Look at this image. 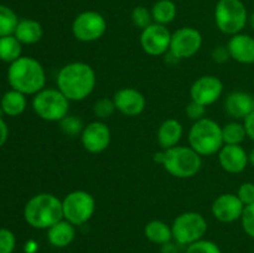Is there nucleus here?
<instances>
[{
    "mask_svg": "<svg viewBox=\"0 0 254 253\" xmlns=\"http://www.w3.org/2000/svg\"><path fill=\"white\" fill-rule=\"evenodd\" d=\"M74 237H76L74 225H72L71 222L66 221L64 218L55 223L54 226H51L47 230V240L54 247L57 248H64L71 245L73 242Z\"/></svg>",
    "mask_w": 254,
    "mask_h": 253,
    "instance_id": "nucleus-20",
    "label": "nucleus"
},
{
    "mask_svg": "<svg viewBox=\"0 0 254 253\" xmlns=\"http://www.w3.org/2000/svg\"><path fill=\"white\" fill-rule=\"evenodd\" d=\"M186 114H188L189 118L192 119V121H200V119L205 118L206 107L197 103V102L191 101L190 103L188 104V107H186Z\"/></svg>",
    "mask_w": 254,
    "mask_h": 253,
    "instance_id": "nucleus-36",
    "label": "nucleus"
},
{
    "mask_svg": "<svg viewBox=\"0 0 254 253\" xmlns=\"http://www.w3.org/2000/svg\"><path fill=\"white\" fill-rule=\"evenodd\" d=\"M245 128L246 131H247V136L254 140V111L250 116H247L245 118Z\"/></svg>",
    "mask_w": 254,
    "mask_h": 253,
    "instance_id": "nucleus-38",
    "label": "nucleus"
},
{
    "mask_svg": "<svg viewBox=\"0 0 254 253\" xmlns=\"http://www.w3.org/2000/svg\"><path fill=\"white\" fill-rule=\"evenodd\" d=\"M19 19L12 9L5 5H0V37L14 35Z\"/></svg>",
    "mask_w": 254,
    "mask_h": 253,
    "instance_id": "nucleus-28",
    "label": "nucleus"
},
{
    "mask_svg": "<svg viewBox=\"0 0 254 253\" xmlns=\"http://www.w3.org/2000/svg\"><path fill=\"white\" fill-rule=\"evenodd\" d=\"M173 240L179 245L190 246L191 243L202 240L207 232V221L198 212H184L174 220Z\"/></svg>",
    "mask_w": 254,
    "mask_h": 253,
    "instance_id": "nucleus-8",
    "label": "nucleus"
},
{
    "mask_svg": "<svg viewBox=\"0 0 254 253\" xmlns=\"http://www.w3.org/2000/svg\"><path fill=\"white\" fill-rule=\"evenodd\" d=\"M21 42L14 36L0 37V60L7 63H12L21 57Z\"/></svg>",
    "mask_w": 254,
    "mask_h": 253,
    "instance_id": "nucleus-26",
    "label": "nucleus"
},
{
    "mask_svg": "<svg viewBox=\"0 0 254 253\" xmlns=\"http://www.w3.org/2000/svg\"><path fill=\"white\" fill-rule=\"evenodd\" d=\"M185 253H222L220 247L212 241L200 240L197 242L191 243Z\"/></svg>",
    "mask_w": 254,
    "mask_h": 253,
    "instance_id": "nucleus-32",
    "label": "nucleus"
},
{
    "mask_svg": "<svg viewBox=\"0 0 254 253\" xmlns=\"http://www.w3.org/2000/svg\"><path fill=\"white\" fill-rule=\"evenodd\" d=\"M248 24H250V26L254 30V12H252V14L248 16Z\"/></svg>",
    "mask_w": 254,
    "mask_h": 253,
    "instance_id": "nucleus-43",
    "label": "nucleus"
},
{
    "mask_svg": "<svg viewBox=\"0 0 254 253\" xmlns=\"http://www.w3.org/2000/svg\"><path fill=\"white\" fill-rule=\"evenodd\" d=\"M96 82V72L86 62L67 63L57 73V88L68 101L86 99L93 92Z\"/></svg>",
    "mask_w": 254,
    "mask_h": 253,
    "instance_id": "nucleus-1",
    "label": "nucleus"
},
{
    "mask_svg": "<svg viewBox=\"0 0 254 253\" xmlns=\"http://www.w3.org/2000/svg\"><path fill=\"white\" fill-rule=\"evenodd\" d=\"M96 210V200L89 192L76 190L64 196L62 200L64 218L74 226L88 222Z\"/></svg>",
    "mask_w": 254,
    "mask_h": 253,
    "instance_id": "nucleus-9",
    "label": "nucleus"
},
{
    "mask_svg": "<svg viewBox=\"0 0 254 253\" xmlns=\"http://www.w3.org/2000/svg\"><path fill=\"white\" fill-rule=\"evenodd\" d=\"M59 123L61 130L64 131L66 135L69 136L78 135V134L82 133V130H83L84 128L83 122L76 116H66L64 119H61Z\"/></svg>",
    "mask_w": 254,
    "mask_h": 253,
    "instance_id": "nucleus-29",
    "label": "nucleus"
},
{
    "mask_svg": "<svg viewBox=\"0 0 254 253\" xmlns=\"http://www.w3.org/2000/svg\"><path fill=\"white\" fill-rule=\"evenodd\" d=\"M117 111L127 117L139 116L144 112L146 106V99L138 89L126 87L116 92L113 97Z\"/></svg>",
    "mask_w": 254,
    "mask_h": 253,
    "instance_id": "nucleus-16",
    "label": "nucleus"
},
{
    "mask_svg": "<svg viewBox=\"0 0 254 253\" xmlns=\"http://www.w3.org/2000/svg\"><path fill=\"white\" fill-rule=\"evenodd\" d=\"M0 108L2 113L9 117L20 116L26 108V97L21 92L11 89L2 96Z\"/></svg>",
    "mask_w": 254,
    "mask_h": 253,
    "instance_id": "nucleus-23",
    "label": "nucleus"
},
{
    "mask_svg": "<svg viewBox=\"0 0 254 253\" xmlns=\"http://www.w3.org/2000/svg\"><path fill=\"white\" fill-rule=\"evenodd\" d=\"M211 57H212L213 62H216V63H225L231 59V55L227 46H217L213 49Z\"/></svg>",
    "mask_w": 254,
    "mask_h": 253,
    "instance_id": "nucleus-37",
    "label": "nucleus"
},
{
    "mask_svg": "<svg viewBox=\"0 0 254 253\" xmlns=\"http://www.w3.org/2000/svg\"><path fill=\"white\" fill-rule=\"evenodd\" d=\"M231 59L240 63H254V37L246 34L233 35L227 45Z\"/></svg>",
    "mask_w": 254,
    "mask_h": 253,
    "instance_id": "nucleus-19",
    "label": "nucleus"
},
{
    "mask_svg": "<svg viewBox=\"0 0 254 253\" xmlns=\"http://www.w3.org/2000/svg\"><path fill=\"white\" fill-rule=\"evenodd\" d=\"M154 22L160 25H168L175 20L178 15V7L173 0H158L151 7Z\"/></svg>",
    "mask_w": 254,
    "mask_h": 253,
    "instance_id": "nucleus-25",
    "label": "nucleus"
},
{
    "mask_svg": "<svg viewBox=\"0 0 254 253\" xmlns=\"http://www.w3.org/2000/svg\"><path fill=\"white\" fill-rule=\"evenodd\" d=\"M215 21L226 35H237L248 22L247 7L242 0H218L215 7Z\"/></svg>",
    "mask_w": 254,
    "mask_h": 253,
    "instance_id": "nucleus-6",
    "label": "nucleus"
},
{
    "mask_svg": "<svg viewBox=\"0 0 254 253\" xmlns=\"http://www.w3.org/2000/svg\"><path fill=\"white\" fill-rule=\"evenodd\" d=\"M222 136L223 143L230 144V145H241L247 136L245 124L237 123V122H231L222 126Z\"/></svg>",
    "mask_w": 254,
    "mask_h": 253,
    "instance_id": "nucleus-27",
    "label": "nucleus"
},
{
    "mask_svg": "<svg viewBox=\"0 0 254 253\" xmlns=\"http://www.w3.org/2000/svg\"><path fill=\"white\" fill-rule=\"evenodd\" d=\"M189 144L201 156L218 153L225 145L222 126L210 118L196 121L189 131Z\"/></svg>",
    "mask_w": 254,
    "mask_h": 253,
    "instance_id": "nucleus-5",
    "label": "nucleus"
},
{
    "mask_svg": "<svg viewBox=\"0 0 254 253\" xmlns=\"http://www.w3.org/2000/svg\"><path fill=\"white\" fill-rule=\"evenodd\" d=\"M16 245L15 235L7 228H0V253H12Z\"/></svg>",
    "mask_w": 254,
    "mask_h": 253,
    "instance_id": "nucleus-33",
    "label": "nucleus"
},
{
    "mask_svg": "<svg viewBox=\"0 0 254 253\" xmlns=\"http://www.w3.org/2000/svg\"><path fill=\"white\" fill-rule=\"evenodd\" d=\"M218 160L222 169L227 173H242L248 165V154L241 145L225 144L218 151Z\"/></svg>",
    "mask_w": 254,
    "mask_h": 253,
    "instance_id": "nucleus-17",
    "label": "nucleus"
},
{
    "mask_svg": "<svg viewBox=\"0 0 254 253\" xmlns=\"http://www.w3.org/2000/svg\"><path fill=\"white\" fill-rule=\"evenodd\" d=\"M32 108L44 121L60 122L68 116L69 101L59 88H44L35 94Z\"/></svg>",
    "mask_w": 254,
    "mask_h": 253,
    "instance_id": "nucleus-7",
    "label": "nucleus"
},
{
    "mask_svg": "<svg viewBox=\"0 0 254 253\" xmlns=\"http://www.w3.org/2000/svg\"><path fill=\"white\" fill-rule=\"evenodd\" d=\"M241 221H242V227L245 232L250 237L254 238V203L245 206Z\"/></svg>",
    "mask_w": 254,
    "mask_h": 253,
    "instance_id": "nucleus-34",
    "label": "nucleus"
},
{
    "mask_svg": "<svg viewBox=\"0 0 254 253\" xmlns=\"http://www.w3.org/2000/svg\"><path fill=\"white\" fill-rule=\"evenodd\" d=\"M7 81L12 89L26 94H36L45 88L46 73L37 60L21 56L10 63L7 69Z\"/></svg>",
    "mask_w": 254,
    "mask_h": 253,
    "instance_id": "nucleus-2",
    "label": "nucleus"
},
{
    "mask_svg": "<svg viewBox=\"0 0 254 253\" xmlns=\"http://www.w3.org/2000/svg\"><path fill=\"white\" fill-rule=\"evenodd\" d=\"M225 111L231 118L245 119L254 111V97L247 92H231L225 99Z\"/></svg>",
    "mask_w": 254,
    "mask_h": 253,
    "instance_id": "nucleus-18",
    "label": "nucleus"
},
{
    "mask_svg": "<svg viewBox=\"0 0 254 253\" xmlns=\"http://www.w3.org/2000/svg\"><path fill=\"white\" fill-rule=\"evenodd\" d=\"M237 196L243 205L247 206L254 203V184L253 183H243L237 191Z\"/></svg>",
    "mask_w": 254,
    "mask_h": 253,
    "instance_id": "nucleus-35",
    "label": "nucleus"
},
{
    "mask_svg": "<svg viewBox=\"0 0 254 253\" xmlns=\"http://www.w3.org/2000/svg\"><path fill=\"white\" fill-rule=\"evenodd\" d=\"M223 92V83L216 76H202L196 79L190 88L191 101L207 107L213 104Z\"/></svg>",
    "mask_w": 254,
    "mask_h": 253,
    "instance_id": "nucleus-14",
    "label": "nucleus"
},
{
    "mask_svg": "<svg viewBox=\"0 0 254 253\" xmlns=\"http://www.w3.org/2000/svg\"><path fill=\"white\" fill-rule=\"evenodd\" d=\"M44 30L41 24L36 20L24 19L19 20L14 36L24 45H34L42 39Z\"/></svg>",
    "mask_w": 254,
    "mask_h": 253,
    "instance_id": "nucleus-22",
    "label": "nucleus"
},
{
    "mask_svg": "<svg viewBox=\"0 0 254 253\" xmlns=\"http://www.w3.org/2000/svg\"><path fill=\"white\" fill-rule=\"evenodd\" d=\"M116 104H114L113 99L109 98H101L94 103L93 106V113L97 118L99 119H107L109 117L113 116L116 112Z\"/></svg>",
    "mask_w": 254,
    "mask_h": 253,
    "instance_id": "nucleus-31",
    "label": "nucleus"
},
{
    "mask_svg": "<svg viewBox=\"0 0 254 253\" xmlns=\"http://www.w3.org/2000/svg\"><path fill=\"white\" fill-rule=\"evenodd\" d=\"M201 46H202L201 32L195 27L185 26L176 30L171 35L169 52L173 54L180 61V60H186L195 56L200 51Z\"/></svg>",
    "mask_w": 254,
    "mask_h": 253,
    "instance_id": "nucleus-11",
    "label": "nucleus"
},
{
    "mask_svg": "<svg viewBox=\"0 0 254 253\" xmlns=\"http://www.w3.org/2000/svg\"><path fill=\"white\" fill-rule=\"evenodd\" d=\"M24 218L31 227L49 230L55 223L64 220L62 200L49 192L37 193L25 205Z\"/></svg>",
    "mask_w": 254,
    "mask_h": 253,
    "instance_id": "nucleus-3",
    "label": "nucleus"
},
{
    "mask_svg": "<svg viewBox=\"0 0 254 253\" xmlns=\"http://www.w3.org/2000/svg\"><path fill=\"white\" fill-rule=\"evenodd\" d=\"M245 205L235 193H222L212 203V215L225 223L235 222L242 217Z\"/></svg>",
    "mask_w": 254,
    "mask_h": 253,
    "instance_id": "nucleus-15",
    "label": "nucleus"
},
{
    "mask_svg": "<svg viewBox=\"0 0 254 253\" xmlns=\"http://www.w3.org/2000/svg\"><path fill=\"white\" fill-rule=\"evenodd\" d=\"M184 128L181 123L176 119H168V121L163 122L161 126H159L158 130V143L159 145L165 149L174 148L178 145L179 141L181 140L183 136Z\"/></svg>",
    "mask_w": 254,
    "mask_h": 253,
    "instance_id": "nucleus-21",
    "label": "nucleus"
},
{
    "mask_svg": "<svg viewBox=\"0 0 254 253\" xmlns=\"http://www.w3.org/2000/svg\"><path fill=\"white\" fill-rule=\"evenodd\" d=\"M248 163H250L252 166H254V149H252L251 153L248 154Z\"/></svg>",
    "mask_w": 254,
    "mask_h": 253,
    "instance_id": "nucleus-42",
    "label": "nucleus"
},
{
    "mask_svg": "<svg viewBox=\"0 0 254 253\" xmlns=\"http://www.w3.org/2000/svg\"><path fill=\"white\" fill-rule=\"evenodd\" d=\"M131 21H133L134 26L138 29L144 30L148 27L149 25L153 24V15H151V10H149L145 6H136L134 7L131 11Z\"/></svg>",
    "mask_w": 254,
    "mask_h": 253,
    "instance_id": "nucleus-30",
    "label": "nucleus"
},
{
    "mask_svg": "<svg viewBox=\"0 0 254 253\" xmlns=\"http://www.w3.org/2000/svg\"><path fill=\"white\" fill-rule=\"evenodd\" d=\"M171 32L165 25L153 22L141 30L140 45L144 52L150 56H161L170 50Z\"/></svg>",
    "mask_w": 254,
    "mask_h": 253,
    "instance_id": "nucleus-12",
    "label": "nucleus"
},
{
    "mask_svg": "<svg viewBox=\"0 0 254 253\" xmlns=\"http://www.w3.org/2000/svg\"><path fill=\"white\" fill-rule=\"evenodd\" d=\"M161 253H178V248H176V246L174 245V243H171L170 241V242L163 245V247H161Z\"/></svg>",
    "mask_w": 254,
    "mask_h": 253,
    "instance_id": "nucleus-40",
    "label": "nucleus"
},
{
    "mask_svg": "<svg viewBox=\"0 0 254 253\" xmlns=\"http://www.w3.org/2000/svg\"><path fill=\"white\" fill-rule=\"evenodd\" d=\"M37 250V245L36 242H34V241H29V242L26 243V247H25V251H26V253H35Z\"/></svg>",
    "mask_w": 254,
    "mask_h": 253,
    "instance_id": "nucleus-41",
    "label": "nucleus"
},
{
    "mask_svg": "<svg viewBox=\"0 0 254 253\" xmlns=\"http://www.w3.org/2000/svg\"><path fill=\"white\" fill-rule=\"evenodd\" d=\"M144 235L150 242L161 246L173 240L171 227L160 220H153L146 223L145 228H144Z\"/></svg>",
    "mask_w": 254,
    "mask_h": 253,
    "instance_id": "nucleus-24",
    "label": "nucleus"
},
{
    "mask_svg": "<svg viewBox=\"0 0 254 253\" xmlns=\"http://www.w3.org/2000/svg\"><path fill=\"white\" fill-rule=\"evenodd\" d=\"M107 31V21L103 15L94 10H87L74 17L72 34L78 41L93 42L101 39Z\"/></svg>",
    "mask_w": 254,
    "mask_h": 253,
    "instance_id": "nucleus-10",
    "label": "nucleus"
},
{
    "mask_svg": "<svg viewBox=\"0 0 254 253\" xmlns=\"http://www.w3.org/2000/svg\"><path fill=\"white\" fill-rule=\"evenodd\" d=\"M154 161L161 164L170 175L178 179L195 176L202 166V159L191 146H174L159 151L154 155Z\"/></svg>",
    "mask_w": 254,
    "mask_h": 253,
    "instance_id": "nucleus-4",
    "label": "nucleus"
},
{
    "mask_svg": "<svg viewBox=\"0 0 254 253\" xmlns=\"http://www.w3.org/2000/svg\"><path fill=\"white\" fill-rule=\"evenodd\" d=\"M81 141L88 153H102L111 144V129L101 121L92 122L84 126L81 133Z\"/></svg>",
    "mask_w": 254,
    "mask_h": 253,
    "instance_id": "nucleus-13",
    "label": "nucleus"
},
{
    "mask_svg": "<svg viewBox=\"0 0 254 253\" xmlns=\"http://www.w3.org/2000/svg\"><path fill=\"white\" fill-rule=\"evenodd\" d=\"M7 136H9V129H7V126L4 122V119L0 117V146L4 145L5 141L7 140Z\"/></svg>",
    "mask_w": 254,
    "mask_h": 253,
    "instance_id": "nucleus-39",
    "label": "nucleus"
}]
</instances>
